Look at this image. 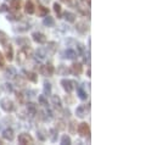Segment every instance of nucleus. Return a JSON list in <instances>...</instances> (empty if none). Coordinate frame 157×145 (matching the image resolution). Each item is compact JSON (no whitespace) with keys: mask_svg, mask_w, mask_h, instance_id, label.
Returning <instances> with one entry per match:
<instances>
[{"mask_svg":"<svg viewBox=\"0 0 157 145\" xmlns=\"http://www.w3.org/2000/svg\"><path fill=\"white\" fill-rule=\"evenodd\" d=\"M32 54H33V51H32L31 45H25V46H22V49H21V50L18 51V54H17V59H16L17 64L25 65V64L27 62V60L32 56Z\"/></svg>","mask_w":157,"mask_h":145,"instance_id":"1","label":"nucleus"},{"mask_svg":"<svg viewBox=\"0 0 157 145\" xmlns=\"http://www.w3.org/2000/svg\"><path fill=\"white\" fill-rule=\"evenodd\" d=\"M77 9L83 16L90 17V5L85 0H77Z\"/></svg>","mask_w":157,"mask_h":145,"instance_id":"2","label":"nucleus"},{"mask_svg":"<svg viewBox=\"0 0 157 145\" xmlns=\"http://www.w3.org/2000/svg\"><path fill=\"white\" fill-rule=\"evenodd\" d=\"M0 108L4 110L5 112H12L15 110V104L9 98H4V99L0 100Z\"/></svg>","mask_w":157,"mask_h":145,"instance_id":"3","label":"nucleus"},{"mask_svg":"<svg viewBox=\"0 0 157 145\" xmlns=\"http://www.w3.org/2000/svg\"><path fill=\"white\" fill-rule=\"evenodd\" d=\"M77 132L80 137H90V126L86 122H82L77 127Z\"/></svg>","mask_w":157,"mask_h":145,"instance_id":"4","label":"nucleus"},{"mask_svg":"<svg viewBox=\"0 0 157 145\" xmlns=\"http://www.w3.org/2000/svg\"><path fill=\"white\" fill-rule=\"evenodd\" d=\"M18 143L22 145H33L34 144V139L28 133H21L18 135Z\"/></svg>","mask_w":157,"mask_h":145,"instance_id":"5","label":"nucleus"},{"mask_svg":"<svg viewBox=\"0 0 157 145\" xmlns=\"http://www.w3.org/2000/svg\"><path fill=\"white\" fill-rule=\"evenodd\" d=\"M61 85H62V88L67 93H72L76 89V82L75 80H71V79H62L61 80Z\"/></svg>","mask_w":157,"mask_h":145,"instance_id":"6","label":"nucleus"},{"mask_svg":"<svg viewBox=\"0 0 157 145\" xmlns=\"http://www.w3.org/2000/svg\"><path fill=\"white\" fill-rule=\"evenodd\" d=\"M32 38H33V40L36 41V43H38V44H45L46 43V36L44 34V33H40V32H34L33 34H32Z\"/></svg>","mask_w":157,"mask_h":145,"instance_id":"7","label":"nucleus"},{"mask_svg":"<svg viewBox=\"0 0 157 145\" xmlns=\"http://www.w3.org/2000/svg\"><path fill=\"white\" fill-rule=\"evenodd\" d=\"M2 138L6 139V140H9V142H12V140L15 139V132H13V129H12V128H6V129H4V132H2Z\"/></svg>","mask_w":157,"mask_h":145,"instance_id":"8","label":"nucleus"},{"mask_svg":"<svg viewBox=\"0 0 157 145\" xmlns=\"http://www.w3.org/2000/svg\"><path fill=\"white\" fill-rule=\"evenodd\" d=\"M4 48H5V56H6V59L9 61H12L13 60V48H12V45L6 43L4 45Z\"/></svg>","mask_w":157,"mask_h":145,"instance_id":"9","label":"nucleus"},{"mask_svg":"<svg viewBox=\"0 0 157 145\" xmlns=\"http://www.w3.org/2000/svg\"><path fill=\"white\" fill-rule=\"evenodd\" d=\"M76 29L78 31L79 33H82V34H85L88 31H89V25L85 22V21H80L77 23V26H76Z\"/></svg>","mask_w":157,"mask_h":145,"instance_id":"10","label":"nucleus"},{"mask_svg":"<svg viewBox=\"0 0 157 145\" xmlns=\"http://www.w3.org/2000/svg\"><path fill=\"white\" fill-rule=\"evenodd\" d=\"M21 7H22V0H11L9 9H10L12 12H15V11H20Z\"/></svg>","mask_w":157,"mask_h":145,"instance_id":"11","label":"nucleus"},{"mask_svg":"<svg viewBox=\"0 0 157 145\" xmlns=\"http://www.w3.org/2000/svg\"><path fill=\"white\" fill-rule=\"evenodd\" d=\"M25 10H26V12H27L28 15L34 14V12H36V5H34V2H33L32 0H27V2H26V5H25Z\"/></svg>","mask_w":157,"mask_h":145,"instance_id":"12","label":"nucleus"},{"mask_svg":"<svg viewBox=\"0 0 157 145\" xmlns=\"http://www.w3.org/2000/svg\"><path fill=\"white\" fill-rule=\"evenodd\" d=\"M71 72L73 73V74H76V76L82 74V73H83V66H82V64L75 62V64L71 66Z\"/></svg>","mask_w":157,"mask_h":145,"instance_id":"13","label":"nucleus"},{"mask_svg":"<svg viewBox=\"0 0 157 145\" xmlns=\"http://www.w3.org/2000/svg\"><path fill=\"white\" fill-rule=\"evenodd\" d=\"M27 111H28V113H29L31 116H36V115L38 113V106H37V104H34V103H28V104H27Z\"/></svg>","mask_w":157,"mask_h":145,"instance_id":"14","label":"nucleus"},{"mask_svg":"<svg viewBox=\"0 0 157 145\" xmlns=\"http://www.w3.org/2000/svg\"><path fill=\"white\" fill-rule=\"evenodd\" d=\"M43 25L44 26H46V27H54L55 26V20H54V17H51V16H44V20H43Z\"/></svg>","mask_w":157,"mask_h":145,"instance_id":"15","label":"nucleus"},{"mask_svg":"<svg viewBox=\"0 0 157 145\" xmlns=\"http://www.w3.org/2000/svg\"><path fill=\"white\" fill-rule=\"evenodd\" d=\"M63 57H66V59H70V60H75V59H77V53L73 50V49H67L65 53H63Z\"/></svg>","mask_w":157,"mask_h":145,"instance_id":"16","label":"nucleus"},{"mask_svg":"<svg viewBox=\"0 0 157 145\" xmlns=\"http://www.w3.org/2000/svg\"><path fill=\"white\" fill-rule=\"evenodd\" d=\"M26 77H22V76H18L16 74L15 76V83L17 87H26Z\"/></svg>","mask_w":157,"mask_h":145,"instance_id":"17","label":"nucleus"},{"mask_svg":"<svg viewBox=\"0 0 157 145\" xmlns=\"http://www.w3.org/2000/svg\"><path fill=\"white\" fill-rule=\"evenodd\" d=\"M23 73L26 74V79H28V80H31L33 83L38 82V74L36 72H26V71H23Z\"/></svg>","mask_w":157,"mask_h":145,"instance_id":"18","label":"nucleus"},{"mask_svg":"<svg viewBox=\"0 0 157 145\" xmlns=\"http://www.w3.org/2000/svg\"><path fill=\"white\" fill-rule=\"evenodd\" d=\"M48 137H50V139H51V142H52V143L57 142V137H59V131H57L56 128H51V129L49 131V134H48Z\"/></svg>","mask_w":157,"mask_h":145,"instance_id":"19","label":"nucleus"},{"mask_svg":"<svg viewBox=\"0 0 157 145\" xmlns=\"http://www.w3.org/2000/svg\"><path fill=\"white\" fill-rule=\"evenodd\" d=\"M76 115H77V117H79V118H84L85 115H86V109H85V106H84V105H79L78 108L76 109Z\"/></svg>","mask_w":157,"mask_h":145,"instance_id":"20","label":"nucleus"},{"mask_svg":"<svg viewBox=\"0 0 157 145\" xmlns=\"http://www.w3.org/2000/svg\"><path fill=\"white\" fill-rule=\"evenodd\" d=\"M56 50H57V44L55 41H49L46 45V51L50 54H55Z\"/></svg>","mask_w":157,"mask_h":145,"instance_id":"21","label":"nucleus"},{"mask_svg":"<svg viewBox=\"0 0 157 145\" xmlns=\"http://www.w3.org/2000/svg\"><path fill=\"white\" fill-rule=\"evenodd\" d=\"M51 103H52V105H54L56 109H59V110L62 109V106H61V99H60L57 95H51Z\"/></svg>","mask_w":157,"mask_h":145,"instance_id":"22","label":"nucleus"},{"mask_svg":"<svg viewBox=\"0 0 157 145\" xmlns=\"http://www.w3.org/2000/svg\"><path fill=\"white\" fill-rule=\"evenodd\" d=\"M63 17H65V20H66L67 22H70V23H73V22L76 21V15H75L73 12H70V11H66V12L63 14Z\"/></svg>","mask_w":157,"mask_h":145,"instance_id":"23","label":"nucleus"},{"mask_svg":"<svg viewBox=\"0 0 157 145\" xmlns=\"http://www.w3.org/2000/svg\"><path fill=\"white\" fill-rule=\"evenodd\" d=\"M37 137L40 142H45L48 139V132L45 129H38L37 131Z\"/></svg>","mask_w":157,"mask_h":145,"instance_id":"24","label":"nucleus"},{"mask_svg":"<svg viewBox=\"0 0 157 145\" xmlns=\"http://www.w3.org/2000/svg\"><path fill=\"white\" fill-rule=\"evenodd\" d=\"M38 15L40 17H44V16L49 15V9L45 7L44 5H38Z\"/></svg>","mask_w":157,"mask_h":145,"instance_id":"25","label":"nucleus"},{"mask_svg":"<svg viewBox=\"0 0 157 145\" xmlns=\"http://www.w3.org/2000/svg\"><path fill=\"white\" fill-rule=\"evenodd\" d=\"M16 74H17V72H16V69H15V67L10 66L9 69H6L5 76H6L7 78H15V76H16Z\"/></svg>","mask_w":157,"mask_h":145,"instance_id":"26","label":"nucleus"},{"mask_svg":"<svg viewBox=\"0 0 157 145\" xmlns=\"http://www.w3.org/2000/svg\"><path fill=\"white\" fill-rule=\"evenodd\" d=\"M18 11H15V14H10V15H7V21H20L21 20V17H22V15H20V14H17Z\"/></svg>","mask_w":157,"mask_h":145,"instance_id":"27","label":"nucleus"},{"mask_svg":"<svg viewBox=\"0 0 157 145\" xmlns=\"http://www.w3.org/2000/svg\"><path fill=\"white\" fill-rule=\"evenodd\" d=\"M70 72H71V70H68L65 65H60L59 69H57V73L61 74V76H67Z\"/></svg>","mask_w":157,"mask_h":145,"instance_id":"28","label":"nucleus"},{"mask_svg":"<svg viewBox=\"0 0 157 145\" xmlns=\"http://www.w3.org/2000/svg\"><path fill=\"white\" fill-rule=\"evenodd\" d=\"M77 94H78L80 100H86V99H88V94H86V92H85L82 87H79L78 89H77Z\"/></svg>","mask_w":157,"mask_h":145,"instance_id":"29","label":"nucleus"},{"mask_svg":"<svg viewBox=\"0 0 157 145\" xmlns=\"http://www.w3.org/2000/svg\"><path fill=\"white\" fill-rule=\"evenodd\" d=\"M77 124H78V123H77L76 121H73V120L70 122V124H68V131H70V133H72V134L77 133V127H78Z\"/></svg>","mask_w":157,"mask_h":145,"instance_id":"30","label":"nucleus"},{"mask_svg":"<svg viewBox=\"0 0 157 145\" xmlns=\"http://www.w3.org/2000/svg\"><path fill=\"white\" fill-rule=\"evenodd\" d=\"M46 55H48V51H46V49H45V48H38V50H37V56L39 57L40 60L45 59V57H46Z\"/></svg>","mask_w":157,"mask_h":145,"instance_id":"31","label":"nucleus"},{"mask_svg":"<svg viewBox=\"0 0 157 145\" xmlns=\"http://www.w3.org/2000/svg\"><path fill=\"white\" fill-rule=\"evenodd\" d=\"M66 122L63 120H57L56 121V129L57 131H65L66 129Z\"/></svg>","mask_w":157,"mask_h":145,"instance_id":"32","label":"nucleus"},{"mask_svg":"<svg viewBox=\"0 0 157 145\" xmlns=\"http://www.w3.org/2000/svg\"><path fill=\"white\" fill-rule=\"evenodd\" d=\"M25 98H26L25 93H22V92H17V93H16V99H17V101H18L21 105H23V104L26 103Z\"/></svg>","mask_w":157,"mask_h":145,"instance_id":"33","label":"nucleus"},{"mask_svg":"<svg viewBox=\"0 0 157 145\" xmlns=\"http://www.w3.org/2000/svg\"><path fill=\"white\" fill-rule=\"evenodd\" d=\"M44 95H46V96L51 95V84L48 82L44 83Z\"/></svg>","mask_w":157,"mask_h":145,"instance_id":"34","label":"nucleus"},{"mask_svg":"<svg viewBox=\"0 0 157 145\" xmlns=\"http://www.w3.org/2000/svg\"><path fill=\"white\" fill-rule=\"evenodd\" d=\"M16 41H17V44H18V45H21V46L29 45V39H27V38H17V39H16Z\"/></svg>","mask_w":157,"mask_h":145,"instance_id":"35","label":"nucleus"},{"mask_svg":"<svg viewBox=\"0 0 157 145\" xmlns=\"http://www.w3.org/2000/svg\"><path fill=\"white\" fill-rule=\"evenodd\" d=\"M29 28H31V27H29V23L25 22V23H21V25L18 26L17 31H20V32H26V31H28Z\"/></svg>","mask_w":157,"mask_h":145,"instance_id":"36","label":"nucleus"},{"mask_svg":"<svg viewBox=\"0 0 157 145\" xmlns=\"http://www.w3.org/2000/svg\"><path fill=\"white\" fill-rule=\"evenodd\" d=\"M71 143H72V140H71V138H70L67 134L62 135V138H61V144L62 145H70Z\"/></svg>","mask_w":157,"mask_h":145,"instance_id":"37","label":"nucleus"},{"mask_svg":"<svg viewBox=\"0 0 157 145\" xmlns=\"http://www.w3.org/2000/svg\"><path fill=\"white\" fill-rule=\"evenodd\" d=\"M54 11L57 15V18H61V6L57 2H54Z\"/></svg>","mask_w":157,"mask_h":145,"instance_id":"38","label":"nucleus"},{"mask_svg":"<svg viewBox=\"0 0 157 145\" xmlns=\"http://www.w3.org/2000/svg\"><path fill=\"white\" fill-rule=\"evenodd\" d=\"M0 43L2 45H5L7 43V34L5 32H2V31H0Z\"/></svg>","mask_w":157,"mask_h":145,"instance_id":"39","label":"nucleus"},{"mask_svg":"<svg viewBox=\"0 0 157 145\" xmlns=\"http://www.w3.org/2000/svg\"><path fill=\"white\" fill-rule=\"evenodd\" d=\"M77 50H78L79 55H84V53H85V46H84V44H82V43H77Z\"/></svg>","mask_w":157,"mask_h":145,"instance_id":"40","label":"nucleus"},{"mask_svg":"<svg viewBox=\"0 0 157 145\" xmlns=\"http://www.w3.org/2000/svg\"><path fill=\"white\" fill-rule=\"evenodd\" d=\"M40 105H44V106H48V96L46 95H39L38 98Z\"/></svg>","mask_w":157,"mask_h":145,"instance_id":"41","label":"nucleus"},{"mask_svg":"<svg viewBox=\"0 0 157 145\" xmlns=\"http://www.w3.org/2000/svg\"><path fill=\"white\" fill-rule=\"evenodd\" d=\"M65 101L67 103V105H72V104L75 103V99L72 98L71 93H68V95H66V96H65Z\"/></svg>","mask_w":157,"mask_h":145,"instance_id":"42","label":"nucleus"},{"mask_svg":"<svg viewBox=\"0 0 157 145\" xmlns=\"http://www.w3.org/2000/svg\"><path fill=\"white\" fill-rule=\"evenodd\" d=\"M4 90H5L6 93H12V92H13V88H12V85H11L10 83H5V84H4Z\"/></svg>","mask_w":157,"mask_h":145,"instance_id":"43","label":"nucleus"},{"mask_svg":"<svg viewBox=\"0 0 157 145\" xmlns=\"http://www.w3.org/2000/svg\"><path fill=\"white\" fill-rule=\"evenodd\" d=\"M5 67V57L4 55L0 53V69H4Z\"/></svg>","mask_w":157,"mask_h":145,"instance_id":"44","label":"nucleus"},{"mask_svg":"<svg viewBox=\"0 0 157 145\" xmlns=\"http://www.w3.org/2000/svg\"><path fill=\"white\" fill-rule=\"evenodd\" d=\"M6 11H9V6L6 4H1L0 5V12H6Z\"/></svg>","mask_w":157,"mask_h":145,"instance_id":"45","label":"nucleus"},{"mask_svg":"<svg viewBox=\"0 0 157 145\" xmlns=\"http://www.w3.org/2000/svg\"><path fill=\"white\" fill-rule=\"evenodd\" d=\"M63 112H65V116H66V117H70V116H71V111L68 109H66Z\"/></svg>","mask_w":157,"mask_h":145,"instance_id":"46","label":"nucleus"},{"mask_svg":"<svg viewBox=\"0 0 157 145\" xmlns=\"http://www.w3.org/2000/svg\"><path fill=\"white\" fill-rule=\"evenodd\" d=\"M62 2H65V4H71L72 2V0H61Z\"/></svg>","mask_w":157,"mask_h":145,"instance_id":"47","label":"nucleus"},{"mask_svg":"<svg viewBox=\"0 0 157 145\" xmlns=\"http://www.w3.org/2000/svg\"><path fill=\"white\" fill-rule=\"evenodd\" d=\"M40 2H44V4H48L49 2V0H39Z\"/></svg>","mask_w":157,"mask_h":145,"instance_id":"48","label":"nucleus"},{"mask_svg":"<svg viewBox=\"0 0 157 145\" xmlns=\"http://www.w3.org/2000/svg\"><path fill=\"white\" fill-rule=\"evenodd\" d=\"M86 74H88V77H90V69L88 70V72H86Z\"/></svg>","mask_w":157,"mask_h":145,"instance_id":"49","label":"nucleus"},{"mask_svg":"<svg viewBox=\"0 0 157 145\" xmlns=\"http://www.w3.org/2000/svg\"><path fill=\"white\" fill-rule=\"evenodd\" d=\"M85 1H86V2H88V4L90 5V0H85Z\"/></svg>","mask_w":157,"mask_h":145,"instance_id":"50","label":"nucleus"},{"mask_svg":"<svg viewBox=\"0 0 157 145\" xmlns=\"http://www.w3.org/2000/svg\"><path fill=\"white\" fill-rule=\"evenodd\" d=\"M0 144H4V143H2V140H0Z\"/></svg>","mask_w":157,"mask_h":145,"instance_id":"51","label":"nucleus"}]
</instances>
